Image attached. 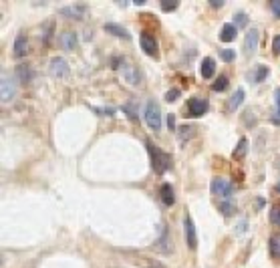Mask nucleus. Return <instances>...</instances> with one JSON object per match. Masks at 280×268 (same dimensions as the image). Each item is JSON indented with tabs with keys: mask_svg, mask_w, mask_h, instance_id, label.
<instances>
[{
	"mask_svg": "<svg viewBox=\"0 0 280 268\" xmlns=\"http://www.w3.org/2000/svg\"><path fill=\"white\" fill-rule=\"evenodd\" d=\"M0 95H2V103H8L14 99L16 95V81L14 77L2 75V81H0Z\"/></svg>",
	"mask_w": 280,
	"mask_h": 268,
	"instance_id": "nucleus-3",
	"label": "nucleus"
},
{
	"mask_svg": "<svg viewBox=\"0 0 280 268\" xmlns=\"http://www.w3.org/2000/svg\"><path fill=\"white\" fill-rule=\"evenodd\" d=\"M212 89H214V91H226V89H228V77H226V75H220V79L214 81Z\"/></svg>",
	"mask_w": 280,
	"mask_h": 268,
	"instance_id": "nucleus-25",
	"label": "nucleus"
},
{
	"mask_svg": "<svg viewBox=\"0 0 280 268\" xmlns=\"http://www.w3.org/2000/svg\"><path fill=\"white\" fill-rule=\"evenodd\" d=\"M246 25H248V16H246L244 12H238V14L234 16V27H236V29L246 27Z\"/></svg>",
	"mask_w": 280,
	"mask_h": 268,
	"instance_id": "nucleus-27",
	"label": "nucleus"
},
{
	"mask_svg": "<svg viewBox=\"0 0 280 268\" xmlns=\"http://www.w3.org/2000/svg\"><path fill=\"white\" fill-rule=\"evenodd\" d=\"M220 57H222V59H224V61H226V63H230V61H232V59H234V57H236V53H234V51H232V49H224V51H222V53H220Z\"/></svg>",
	"mask_w": 280,
	"mask_h": 268,
	"instance_id": "nucleus-31",
	"label": "nucleus"
},
{
	"mask_svg": "<svg viewBox=\"0 0 280 268\" xmlns=\"http://www.w3.org/2000/svg\"><path fill=\"white\" fill-rule=\"evenodd\" d=\"M206 111H208V103H206L204 99L193 97V99L187 101V115H191V117H202Z\"/></svg>",
	"mask_w": 280,
	"mask_h": 268,
	"instance_id": "nucleus-10",
	"label": "nucleus"
},
{
	"mask_svg": "<svg viewBox=\"0 0 280 268\" xmlns=\"http://www.w3.org/2000/svg\"><path fill=\"white\" fill-rule=\"evenodd\" d=\"M276 192H278V194H280V182H278V184H276Z\"/></svg>",
	"mask_w": 280,
	"mask_h": 268,
	"instance_id": "nucleus-38",
	"label": "nucleus"
},
{
	"mask_svg": "<svg viewBox=\"0 0 280 268\" xmlns=\"http://www.w3.org/2000/svg\"><path fill=\"white\" fill-rule=\"evenodd\" d=\"M178 133H180V139L186 141V139H191V137H193V133H196V127H193V125H182V127L178 129Z\"/></svg>",
	"mask_w": 280,
	"mask_h": 268,
	"instance_id": "nucleus-24",
	"label": "nucleus"
},
{
	"mask_svg": "<svg viewBox=\"0 0 280 268\" xmlns=\"http://www.w3.org/2000/svg\"><path fill=\"white\" fill-rule=\"evenodd\" d=\"M214 8H220V6H224V0H212V2H210Z\"/></svg>",
	"mask_w": 280,
	"mask_h": 268,
	"instance_id": "nucleus-36",
	"label": "nucleus"
},
{
	"mask_svg": "<svg viewBox=\"0 0 280 268\" xmlns=\"http://www.w3.org/2000/svg\"><path fill=\"white\" fill-rule=\"evenodd\" d=\"M145 123L154 131L161 129V111L156 101H147V105H145Z\"/></svg>",
	"mask_w": 280,
	"mask_h": 268,
	"instance_id": "nucleus-2",
	"label": "nucleus"
},
{
	"mask_svg": "<svg viewBox=\"0 0 280 268\" xmlns=\"http://www.w3.org/2000/svg\"><path fill=\"white\" fill-rule=\"evenodd\" d=\"M12 49H14L12 55H14L16 59L27 57V53H29V40H27V36H25V34H18V36L14 38V47H12Z\"/></svg>",
	"mask_w": 280,
	"mask_h": 268,
	"instance_id": "nucleus-13",
	"label": "nucleus"
},
{
	"mask_svg": "<svg viewBox=\"0 0 280 268\" xmlns=\"http://www.w3.org/2000/svg\"><path fill=\"white\" fill-rule=\"evenodd\" d=\"M147 151H149V158H152V168L156 169V173H165L171 168V155L165 153L163 149L156 147L152 141H145Z\"/></svg>",
	"mask_w": 280,
	"mask_h": 268,
	"instance_id": "nucleus-1",
	"label": "nucleus"
},
{
	"mask_svg": "<svg viewBox=\"0 0 280 268\" xmlns=\"http://www.w3.org/2000/svg\"><path fill=\"white\" fill-rule=\"evenodd\" d=\"M53 31H55V22H53V20H51V22H47V25L40 29V38H42V42H51Z\"/></svg>",
	"mask_w": 280,
	"mask_h": 268,
	"instance_id": "nucleus-23",
	"label": "nucleus"
},
{
	"mask_svg": "<svg viewBox=\"0 0 280 268\" xmlns=\"http://www.w3.org/2000/svg\"><path fill=\"white\" fill-rule=\"evenodd\" d=\"M180 6L178 0H174V2H169V0H161V10L163 12H169V10H176Z\"/></svg>",
	"mask_w": 280,
	"mask_h": 268,
	"instance_id": "nucleus-29",
	"label": "nucleus"
},
{
	"mask_svg": "<svg viewBox=\"0 0 280 268\" xmlns=\"http://www.w3.org/2000/svg\"><path fill=\"white\" fill-rule=\"evenodd\" d=\"M272 49H274L276 55H280V34L274 36V40H272Z\"/></svg>",
	"mask_w": 280,
	"mask_h": 268,
	"instance_id": "nucleus-33",
	"label": "nucleus"
},
{
	"mask_svg": "<svg viewBox=\"0 0 280 268\" xmlns=\"http://www.w3.org/2000/svg\"><path fill=\"white\" fill-rule=\"evenodd\" d=\"M149 268H163V264H161V262H157V260H156V262L152 260V262H149Z\"/></svg>",
	"mask_w": 280,
	"mask_h": 268,
	"instance_id": "nucleus-37",
	"label": "nucleus"
},
{
	"mask_svg": "<svg viewBox=\"0 0 280 268\" xmlns=\"http://www.w3.org/2000/svg\"><path fill=\"white\" fill-rule=\"evenodd\" d=\"M268 250L274 260H280V236H272L268 242Z\"/></svg>",
	"mask_w": 280,
	"mask_h": 268,
	"instance_id": "nucleus-21",
	"label": "nucleus"
},
{
	"mask_svg": "<svg viewBox=\"0 0 280 268\" xmlns=\"http://www.w3.org/2000/svg\"><path fill=\"white\" fill-rule=\"evenodd\" d=\"M258 42H260V33H258V29L248 31V34H246V38H244V53H246L248 57H250L252 53H256Z\"/></svg>",
	"mask_w": 280,
	"mask_h": 268,
	"instance_id": "nucleus-11",
	"label": "nucleus"
},
{
	"mask_svg": "<svg viewBox=\"0 0 280 268\" xmlns=\"http://www.w3.org/2000/svg\"><path fill=\"white\" fill-rule=\"evenodd\" d=\"M32 77H34V73H32V69H31L29 65H18L16 67V79L20 83H31Z\"/></svg>",
	"mask_w": 280,
	"mask_h": 268,
	"instance_id": "nucleus-19",
	"label": "nucleus"
},
{
	"mask_svg": "<svg viewBox=\"0 0 280 268\" xmlns=\"http://www.w3.org/2000/svg\"><path fill=\"white\" fill-rule=\"evenodd\" d=\"M159 192H161V202L165 204V206H174V202H176V194H174V188H171V184H161V188H159Z\"/></svg>",
	"mask_w": 280,
	"mask_h": 268,
	"instance_id": "nucleus-16",
	"label": "nucleus"
},
{
	"mask_svg": "<svg viewBox=\"0 0 280 268\" xmlns=\"http://www.w3.org/2000/svg\"><path fill=\"white\" fill-rule=\"evenodd\" d=\"M87 4L83 2H77V4H69V6H62L59 8V14L61 16H67V18H83L85 14H87Z\"/></svg>",
	"mask_w": 280,
	"mask_h": 268,
	"instance_id": "nucleus-8",
	"label": "nucleus"
},
{
	"mask_svg": "<svg viewBox=\"0 0 280 268\" xmlns=\"http://www.w3.org/2000/svg\"><path fill=\"white\" fill-rule=\"evenodd\" d=\"M103 29H105L107 33H111V34L119 36V38H125V40L131 38V34L127 33V29L121 27V25H117V22H105V27H103Z\"/></svg>",
	"mask_w": 280,
	"mask_h": 268,
	"instance_id": "nucleus-14",
	"label": "nucleus"
},
{
	"mask_svg": "<svg viewBox=\"0 0 280 268\" xmlns=\"http://www.w3.org/2000/svg\"><path fill=\"white\" fill-rule=\"evenodd\" d=\"M121 77H123V81H127L129 85H139L141 83V75H139V71L135 69V65H131V63H121Z\"/></svg>",
	"mask_w": 280,
	"mask_h": 268,
	"instance_id": "nucleus-5",
	"label": "nucleus"
},
{
	"mask_svg": "<svg viewBox=\"0 0 280 268\" xmlns=\"http://www.w3.org/2000/svg\"><path fill=\"white\" fill-rule=\"evenodd\" d=\"M244 97H246V93H244V89H236V93L228 99V105H226V109L228 111H236L240 105H242V101H244Z\"/></svg>",
	"mask_w": 280,
	"mask_h": 268,
	"instance_id": "nucleus-18",
	"label": "nucleus"
},
{
	"mask_svg": "<svg viewBox=\"0 0 280 268\" xmlns=\"http://www.w3.org/2000/svg\"><path fill=\"white\" fill-rule=\"evenodd\" d=\"M246 151H248V139L246 137H242L240 141H238V145H236V149H234V160H242L244 155H246Z\"/></svg>",
	"mask_w": 280,
	"mask_h": 268,
	"instance_id": "nucleus-22",
	"label": "nucleus"
},
{
	"mask_svg": "<svg viewBox=\"0 0 280 268\" xmlns=\"http://www.w3.org/2000/svg\"><path fill=\"white\" fill-rule=\"evenodd\" d=\"M274 95H276V109H278V113H280V89H276Z\"/></svg>",
	"mask_w": 280,
	"mask_h": 268,
	"instance_id": "nucleus-35",
	"label": "nucleus"
},
{
	"mask_svg": "<svg viewBox=\"0 0 280 268\" xmlns=\"http://www.w3.org/2000/svg\"><path fill=\"white\" fill-rule=\"evenodd\" d=\"M59 42H61V47H62L64 51H75V49H77V42H79L77 33H73V31H64V33L59 36Z\"/></svg>",
	"mask_w": 280,
	"mask_h": 268,
	"instance_id": "nucleus-12",
	"label": "nucleus"
},
{
	"mask_svg": "<svg viewBox=\"0 0 280 268\" xmlns=\"http://www.w3.org/2000/svg\"><path fill=\"white\" fill-rule=\"evenodd\" d=\"M139 42H141V49H143L145 55L157 57V40H156L152 34H149V33H143V34L139 36Z\"/></svg>",
	"mask_w": 280,
	"mask_h": 268,
	"instance_id": "nucleus-9",
	"label": "nucleus"
},
{
	"mask_svg": "<svg viewBox=\"0 0 280 268\" xmlns=\"http://www.w3.org/2000/svg\"><path fill=\"white\" fill-rule=\"evenodd\" d=\"M236 34H238V29L234 27V22H226V25L222 27V31H220V40L222 42H232L236 38Z\"/></svg>",
	"mask_w": 280,
	"mask_h": 268,
	"instance_id": "nucleus-17",
	"label": "nucleus"
},
{
	"mask_svg": "<svg viewBox=\"0 0 280 268\" xmlns=\"http://www.w3.org/2000/svg\"><path fill=\"white\" fill-rule=\"evenodd\" d=\"M167 127H169V129H176V117L171 115V113L167 115Z\"/></svg>",
	"mask_w": 280,
	"mask_h": 268,
	"instance_id": "nucleus-34",
	"label": "nucleus"
},
{
	"mask_svg": "<svg viewBox=\"0 0 280 268\" xmlns=\"http://www.w3.org/2000/svg\"><path fill=\"white\" fill-rule=\"evenodd\" d=\"M270 10L274 12L276 18H280V0H272V2H270Z\"/></svg>",
	"mask_w": 280,
	"mask_h": 268,
	"instance_id": "nucleus-32",
	"label": "nucleus"
},
{
	"mask_svg": "<svg viewBox=\"0 0 280 268\" xmlns=\"http://www.w3.org/2000/svg\"><path fill=\"white\" fill-rule=\"evenodd\" d=\"M266 77H268V67H266V65H256L254 71L250 73V79H252L254 83H262Z\"/></svg>",
	"mask_w": 280,
	"mask_h": 268,
	"instance_id": "nucleus-20",
	"label": "nucleus"
},
{
	"mask_svg": "<svg viewBox=\"0 0 280 268\" xmlns=\"http://www.w3.org/2000/svg\"><path fill=\"white\" fill-rule=\"evenodd\" d=\"M49 71H51V75H53V77L62 79V77H67V75H69V63L64 61L62 57H55V59H51Z\"/></svg>",
	"mask_w": 280,
	"mask_h": 268,
	"instance_id": "nucleus-7",
	"label": "nucleus"
},
{
	"mask_svg": "<svg viewBox=\"0 0 280 268\" xmlns=\"http://www.w3.org/2000/svg\"><path fill=\"white\" fill-rule=\"evenodd\" d=\"M184 234H186L187 246L193 250L198 246V234H196V226H193V220L189 214H186V218H184Z\"/></svg>",
	"mask_w": 280,
	"mask_h": 268,
	"instance_id": "nucleus-6",
	"label": "nucleus"
},
{
	"mask_svg": "<svg viewBox=\"0 0 280 268\" xmlns=\"http://www.w3.org/2000/svg\"><path fill=\"white\" fill-rule=\"evenodd\" d=\"M270 222H272L274 226L280 228V204L272 206V210H270Z\"/></svg>",
	"mask_w": 280,
	"mask_h": 268,
	"instance_id": "nucleus-26",
	"label": "nucleus"
},
{
	"mask_svg": "<svg viewBox=\"0 0 280 268\" xmlns=\"http://www.w3.org/2000/svg\"><path fill=\"white\" fill-rule=\"evenodd\" d=\"M212 194H216V196H220V198H232V194H234V186L228 182V180H224V177H216V180L212 182Z\"/></svg>",
	"mask_w": 280,
	"mask_h": 268,
	"instance_id": "nucleus-4",
	"label": "nucleus"
},
{
	"mask_svg": "<svg viewBox=\"0 0 280 268\" xmlns=\"http://www.w3.org/2000/svg\"><path fill=\"white\" fill-rule=\"evenodd\" d=\"M214 73H216V63H214L212 57H206V59L202 61V67H200V75H202L204 79H212Z\"/></svg>",
	"mask_w": 280,
	"mask_h": 268,
	"instance_id": "nucleus-15",
	"label": "nucleus"
},
{
	"mask_svg": "<svg viewBox=\"0 0 280 268\" xmlns=\"http://www.w3.org/2000/svg\"><path fill=\"white\" fill-rule=\"evenodd\" d=\"M220 210H222V214H224V216H232V214H234V210H236V206H234V204L230 202V200H228V202H222V204H220Z\"/></svg>",
	"mask_w": 280,
	"mask_h": 268,
	"instance_id": "nucleus-28",
	"label": "nucleus"
},
{
	"mask_svg": "<svg viewBox=\"0 0 280 268\" xmlns=\"http://www.w3.org/2000/svg\"><path fill=\"white\" fill-rule=\"evenodd\" d=\"M178 97H180V89H169V91L165 93V101H167V103L178 101Z\"/></svg>",
	"mask_w": 280,
	"mask_h": 268,
	"instance_id": "nucleus-30",
	"label": "nucleus"
}]
</instances>
